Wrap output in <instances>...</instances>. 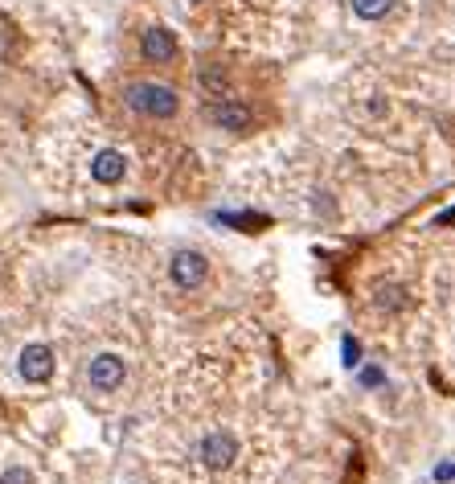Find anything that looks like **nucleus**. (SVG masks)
<instances>
[{
    "label": "nucleus",
    "instance_id": "1",
    "mask_svg": "<svg viewBox=\"0 0 455 484\" xmlns=\"http://www.w3.org/2000/svg\"><path fill=\"white\" fill-rule=\"evenodd\" d=\"M124 103L136 111V115H148V119H172L180 107L177 91L164 83H132L124 91Z\"/></svg>",
    "mask_w": 455,
    "mask_h": 484
},
{
    "label": "nucleus",
    "instance_id": "2",
    "mask_svg": "<svg viewBox=\"0 0 455 484\" xmlns=\"http://www.w3.org/2000/svg\"><path fill=\"white\" fill-rule=\"evenodd\" d=\"M169 275H172V283L177 288H202L205 283V275H210V263H205V255L202 250H189V247H180L177 255H172V263H169Z\"/></svg>",
    "mask_w": 455,
    "mask_h": 484
},
{
    "label": "nucleus",
    "instance_id": "3",
    "mask_svg": "<svg viewBox=\"0 0 455 484\" xmlns=\"http://www.w3.org/2000/svg\"><path fill=\"white\" fill-rule=\"evenodd\" d=\"M197 460H202L205 468H213V472H222V468H230V464L238 460V440H234L230 431H210V435L197 443Z\"/></svg>",
    "mask_w": 455,
    "mask_h": 484
},
{
    "label": "nucleus",
    "instance_id": "4",
    "mask_svg": "<svg viewBox=\"0 0 455 484\" xmlns=\"http://www.w3.org/2000/svg\"><path fill=\"white\" fill-rule=\"evenodd\" d=\"M124 377H127V366H124V357L119 353H99V357H91V366H86V382H91L99 394L119 390L124 386Z\"/></svg>",
    "mask_w": 455,
    "mask_h": 484
},
{
    "label": "nucleus",
    "instance_id": "5",
    "mask_svg": "<svg viewBox=\"0 0 455 484\" xmlns=\"http://www.w3.org/2000/svg\"><path fill=\"white\" fill-rule=\"evenodd\" d=\"M205 115H210V123H218L222 131H246L251 128V107L246 103H238V99H226V95H218L205 107Z\"/></svg>",
    "mask_w": 455,
    "mask_h": 484
},
{
    "label": "nucleus",
    "instance_id": "6",
    "mask_svg": "<svg viewBox=\"0 0 455 484\" xmlns=\"http://www.w3.org/2000/svg\"><path fill=\"white\" fill-rule=\"evenodd\" d=\"M17 369H21L25 382H45L53 374V349L50 345H25Z\"/></svg>",
    "mask_w": 455,
    "mask_h": 484
},
{
    "label": "nucleus",
    "instance_id": "7",
    "mask_svg": "<svg viewBox=\"0 0 455 484\" xmlns=\"http://www.w3.org/2000/svg\"><path fill=\"white\" fill-rule=\"evenodd\" d=\"M140 54L148 58V62H172L177 58V37L169 29H148L144 33V42H140Z\"/></svg>",
    "mask_w": 455,
    "mask_h": 484
},
{
    "label": "nucleus",
    "instance_id": "8",
    "mask_svg": "<svg viewBox=\"0 0 455 484\" xmlns=\"http://www.w3.org/2000/svg\"><path fill=\"white\" fill-rule=\"evenodd\" d=\"M124 172H127V161H124V152H116V148H103L95 156V164H91V177H95L99 185L124 181Z\"/></svg>",
    "mask_w": 455,
    "mask_h": 484
},
{
    "label": "nucleus",
    "instance_id": "9",
    "mask_svg": "<svg viewBox=\"0 0 455 484\" xmlns=\"http://www.w3.org/2000/svg\"><path fill=\"white\" fill-rule=\"evenodd\" d=\"M349 4L361 21H381V17L394 9V0H349Z\"/></svg>",
    "mask_w": 455,
    "mask_h": 484
},
{
    "label": "nucleus",
    "instance_id": "10",
    "mask_svg": "<svg viewBox=\"0 0 455 484\" xmlns=\"http://www.w3.org/2000/svg\"><path fill=\"white\" fill-rule=\"evenodd\" d=\"M202 86H205V91H213V95H222V91H226V75H222V70H202Z\"/></svg>",
    "mask_w": 455,
    "mask_h": 484
},
{
    "label": "nucleus",
    "instance_id": "11",
    "mask_svg": "<svg viewBox=\"0 0 455 484\" xmlns=\"http://www.w3.org/2000/svg\"><path fill=\"white\" fill-rule=\"evenodd\" d=\"M381 308H398V304H406V291L403 288H381Z\"/></svg>",
    "mask_w": 455,
    "mask_h": 484
},
{
    "label": "nucleus",
    "instance_id": "12",
    "mask_svg": "<svg viewBox=\"0 0 455 484\" xmlns=\"http://www.w3.org/2000/svg\"><path fill=\"white\" fill-rule=\"evenodd\" d=\"M0 484H33V472H25V468H9V472L0 476Z\"/></svg>",
    "mask_w": 455,
    "mask_h": 484
}]
</instances>
